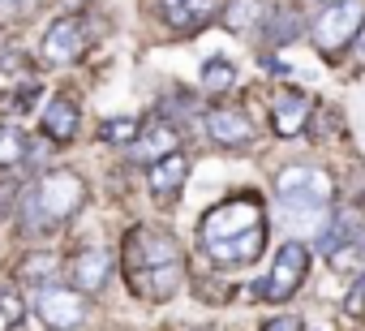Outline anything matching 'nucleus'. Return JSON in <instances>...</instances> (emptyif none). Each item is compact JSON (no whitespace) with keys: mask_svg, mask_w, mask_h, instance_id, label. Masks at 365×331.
<instances>
[{"mask_svg":"<svg viewBox=\"0 0 365 331\" xmlns=\"http://www.w3.org/2000/svg\"><path fill=\"white\" fill-rule=\"evenodd\" d=\"M198 237H202V250L211 254V263L220 267H250L258 263V254L267 250V215H262V203L241 194V198H228L220 207H211L198 224Z\"/></svg>","mask_w":365,"mask_h":331,"instance_id":"f257e3e1","label":"nucleus"},{"mask_svg":"<svg viewBox=\"0 0 365 331\" xmlns=\"http://www.w3.org/2000/svg\"><path fill=\"white\" fill-rule=\"evenodd\" d=\"M120 263H125L129 284L146 301H168L180 288V280H185V271H180V250H176V241L168 233L133 228L129 241H125Z\"/></svg>","mask_w":365,"mask_h":331,"instance_id":"f03ea898","label":"nucleus"},{"mask_svg":"<svg viewBox=\"0 0 365 331\" xmlns=\"http://www.w3.org/2000/svg\"><path fill=\"white\" fill-rule=\"evenodd\" d=\"M275 194L284 203V215H301V211H327L331 194H335V177L318 163H284L275 173Z\"/></svg>","mask_w":365,"mask_h":331,"instance_id":"7ed1b4c3","label":"nucleus"},{"mask_svg":"<svg viewBox=\"0 0 365 331\" xmlns=\"http://www.w3.org/2000/svg\"><path fill=\"white\" fill-rule=\"evenodd\" d=\"M361 26H365V0H339V5H327L314 18L309 39H314V48L322 56H335L361 35Z\"/></svg>","mask_w":365,"mask_h":331,"instance_id":"20e7f679","label":"nucleus"},{"mask_svg":"<svg viewBox=\"0 0 365 331\" xmlns=\"http://www.w3.org/2000/svg\"><path fill=\"white\" fill-rule=\"evenodd\" d=\"M31 198H35V207H39L52 224H65L69 215L82 211V203H86V181H82L78 173H69V168H52V173H43V177L35 181Z\"/></svg>","mask_w":365,"mask_h":331,"instance_id":"39448f33","label":"nucleus"},{"mask_svg":"<svg viewBox=\"0 0 365 331\" xmlns=\"http://www.w3.org/2000/svg\"><path fill=\"white\" fill-rule=\"evenodd\" d=\"M305 271H309V250L301 241H284L279 254H275V267L267 271L262 284H254V297H267V301H288L301 284H305Z\"/></svg>","mask_w":365,"mask_h":331,"instance_id":"423d86ee","label":"nucleus"},{"mask_svg":"<svg viewBox=\"0 0 365 331\" xmlns=\"http://www.w3.org/2000/svg\"><path fill=\"white\" fill-rule=\"evenodd\" d=\"M86 292L82 288H65V284H48L39 288V318L52 331H78L86 322Z\"/></svg>","mask_w":365,"mask_h":331,"instance_id":"0eeeda50","label":"nucleus"},{"mask_svg":"<svg viewBox=\"0 0 365 331\" xmlns=\"http://www.w3.org/2000/svg\"><path fill=\"white\" fill-rule=\"evenodd\" d=\"M202 125H207L211 142H220V146H228V151H241V146H250V142L258 138L254 121H250L241 108H232V103L207 108V112H202Z\"/></svg>","mask_w":365,"mask_h":331,"instance_id":"6e6552de","label":"nucleus"},{"mask_svg":"<svg viewBox=\"0 0 365 331\" xmlns=\"http://www.w3.org/2000/svg\"><path fill=\"white\" fill-rule=\"evenodd\" d=\"M86 52V22L82 18H56L43 31V61L48 65H73Z\"/></svg>","mask_w":365,"mask_h":331,"instance_id":"1a4fd4ad","label":"nucleus"},{"mask_svg":"<svg viewBox=\"0 0 365 331\" xmlns=\"http://www.w3.org/2000/svg\"><path fill=\"white\" fill-rule=\"evenodd\" d=\"M309 112H314V95L301 86H279L271 95V125L279 138H297L309 125Z\"/></svg>","mask_w":365,"mask_h":331,"instance_id":"9d476101","label":"nucleus"},{"mask_svg":"<svg viewBox=\"0 0 365 331\" xmlns=\"http://www.w3.org/2000/svg\"><path fill=\"white\" fill-rule=\"evenodd\" d=\"M215 14H220V0H159V18L180 35H198Z\"/></svg>","mask_w":365,"mask_h":331,"instance_id":"9b49d317","label":"nucleus"},{"mask_svg":"<svg viewBox=\"0 0 365 331\" xmlns=\"http://www.w3.org/2000/svg\"><path fill=\"white\" fill-rule=\"evenodd\" d=\"M176 125H168L163 116H155L133 142H129V163H159L163 155H172L176 151Z\"/></svg>","mask_w":365,"mask_h":331,"instance_id":"f8f14e48","label":"nucleus"},{"mask_svg":"<svg viewBox=\"0 0 365 331\" xmlns=\"http://www.w3.org/2000/svg\"><path fill=\"white\" fill-rule=\"evenodd\" d=\"M185 181H190V159L180 151L163 155L159 163H150V173H146V185H150V194L159 203H176V194L185 190Z\"/></svg>","mask_w":365,"mask_h":331,"instance_id":"ddd939ff","label":"nucleus"},{"mask_svg":"<svg viewBox=\"0 0 365 331\" xmlns=\"http://www.w3.org/2000/svg\"><path fill=\"white\" fill-rule=\"evenodd\" d=\"M108 275H112V250L91 245V250H82V254L69 263V280H73V288H82V292H99V288L108 284Z\"/></svg>","mask_w":365,"mask_h":331,"instance_id":"4468645a","label":"nucleus"},{"mask_svg":"<svg viewBox=\"0 0 365 331\" xmlns=\"http://www.w3.org/2000/svg\"><path fill=\"white\" fill-rule=\"evenodd\" d=\"M82 129V112L73 103V95H52V103L43 108V138L48 142H73Z\"/></svg>","mask_w":365,"mask_h":331,"instance_id":"2eb2a0df","label":"nucleus"},{"mask_svg":"<svg viewBox=\"0 0 365 331\" xmlns=\"http://www.w3.org/2000/svg\"><path fill=\"white\" fill-rule=\"evenodd\" d=\"M297 39H301V18H297L288 5H279V9H271V14L262 18V44L284 48V44H297Z\"/></svg>","mask_w":365,"mask_h":331,"instance_id":"dca6fc26","label":"nucleus"},{"mask_svg":"<svg viewBox=\"0 0 365 331\" xmlns=\"http://www.w3.org/2000/svg\"><path fill=\"white\" fill-rule=\"evenodd\" d=\"M262 0H228L224 5V31H232V35H250V31H258L262 26Z\"/></svg>","mask_w":365,"mask_h":331,"instance_id":"f3484780","label":"nucleus"},{"mask_svg":"<svg viewBox=\"0 0 365 331\" xmlns=\"http://www.w3.org/2000/svg\"><path fill=\"white\" fill-rule=\"evenodd\" d=\"M31 155V142L22 133V125H0V168H18Z\"/></svg>","mask_w":365,"mask_h":331,"instance_id":"a211bd4d","label":"nucleus"},{"mask_svg":"<svg viewBox=\"0 0 365 331\" xmlns=\"http://www.w3.org/2000/svg\"><path fill=\"white\" fill-rule=\"evenodd\" d=\"M237 86V65L228 56H207L202 61V91H232Z\"/></svg>","mask_w":365,"mask_h":331,"instance_id":"6ab92c4d","label":"nucleus"},{"mask_svg":"<svg viewBox=\"0 0 365 331\" xmlns=\"http://www.w3.org/2000/svg\"><path fill=\"white\" fill-rule=\"evenodd\" d=\"M18 82H31L26 56L22 52H0V95H18Z\"/></svg>","mask_w":365,"mask_h":331,"instance_id":"aec40b11","label":"nucleus"},{"mask_svg":"<svg viewBox=\"0 0 365 331\" xmlns=\"http://www.w3.org/2000/svg\"><path fill=\"white\" fill-rule=\"evenodd\" d=\"M26 318V301L18 288H0V331H18Z\"/></svg>","mask_w":365,"mask_h":331,"instance_id":"412c9836","label":"nucleus"},{"mask_svg":"<svg viewBox=\"0 0 365 331\" xmlns=\"http://www.w3.org/2000/svg\"><path fill=\"white\" fill-rule=\"evenodd\" d=\"M18 271H22L26 280H35L39 288H48V271L56 275V258H52V254H26V258L18 263Z\"/></svg>","mask_w":365,"mask_h":331,"instance_id":"4be33fe9","label":"nucleus"},{"mask_svg":"<svg viewBox=\"0 0 365 331\" xmlns=\"http://www.w3.org/2000/svg\"><path fill=\"white\" fill-rule=\"evenodd\" d=\"M138 133H142V125H138L133 116H112V121H103V142H112V146L133 142Z\"/></svg>","mask_w":365,"mask_h":331,"instance_id":"5701e85b","label":"nucleus"},{"mask_svg":"<svg viewBox=\"0 0 365 331\" xmlns=\"http://www.w3.org/2000/svg\"><path fill=\"white\" fill-rule=\"evenodd\" d=\"M327 263H331L335 271H356V267H365V241H348V245H339Z\"/></svg>","mask_w":365,"mask_h":331,"instance_id":"b1692460","label":"nucleus"},{"mask_svg":"<svg viewBox=\"0 0 365 331\" xmlns=\"http://www.w3.org/2000/svg\"><path fill=\"white\" fill-rule=\"evenodd\" d=\"M31 5H35V0H0V18H26L31 14Z\"/></svg>","mask_w":365,"mask_h":331,"instance_id":"393cba45","label":"nucleus"},{"mask_svg":"<svg viewBox=\"0 0 365 331\" xmlns=\"http://www.w3.org/2000/svg\"><path fill=\"white\" fill-rule=\"evenodd\" d=\"M344 310H348V314H365V275H361V280L352 284V292H348Z\"/></svg>","mask_w":365,"mask_h":331,"instance_id":"a878e982","label":"nucleus"},{"mask_svg":"<svg viewBox=\"0 0 365 331\" xmlns=\"http://www.w3.org/2000/svg\"><path fill=\"white\" fill-rule=\"evenodd\" d=\"M262 331H305V322H301L297 314H284V318H271Z\"/></svg>","mask_w":365,"mask_h":331,"instance_id":"bb28decb","label":"nucleus"},{"mask_svg":"<svg viewBox=\"0 0 365 331\" xmlns=\"http://www.w3.org/2000/svg\"><path fill=\"white\" fill-rule=\"evenodd\" d=\"M352 56H356V65L365 69V26H361V35L352 39Z\"/></svg>","mask_w":365,"mask_h":331,"instance_id":"cd10ccee","label":"nucleus"},{"mask_svg":"<svg viewBox=\"0 0 365 331\" xmlns=\"http://www.w3.org/2000/svg\"><path fill=\"white\" fill-rule=\"evenodd\" d=\"M262 65H267V69H271V73H279V78H284V73H288V65H284V61H279V56H267V61H262Z\"/></svg>","mask_w":365,"mask_h":331,"instance_id":"c85d7f7f","label":"nucleus"},{"mask_svg":"<svg viewBox=\"0 0 365 331\" xmlns=\"http://www.w3.org/2000/svg\"><path fill=\"white\" fill-rule=\"evenodd\" d=\"M322 5H339V0H322Z\"/></svg>","mask_w":365,"mask_h":331,"instance_id":"c756f323","label":"nucleus"},{"mask_svg":"<svg viewBox=\"0 0 365 331\" xmlns=\"http://www.w3.org/2000/svg\"><path fill=\"white\" fill-rule=\"evenodd\" d=\"M194 331H211V327H194Z\"/></svg>","mask_w":365,"mask_h":331,"instance_id":"7c9ffc66","label":"nucleus"}]
</instances>
